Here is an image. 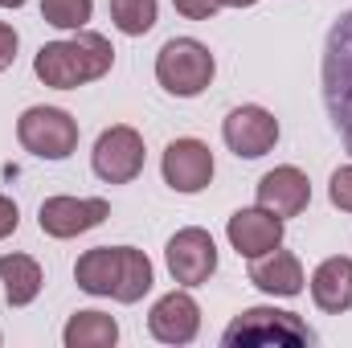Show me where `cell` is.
I'll list each match as a JSON object with an SVG mask.
<instances>
[{"instance_id": "obj_27", "label": "cell", "mask_w": 352, "mask_h": 348, "mask_svg": "<svg viewBox=\"0 0 352 348\" xmlns=\"http://www.w3.org/2000/svg\"><path fill=\"white\" fill-rule=\"evenodd\" d=\"M25 0H0V8H21Z\"/></svg>"}, {"instance_id": "obj_6", "label": "cell", "mask_w": 352, "mask_h": 348, "mask_svg": "<svg viewBox=\"0 0 352 348\" xmlns=\"http://www.w3.org/2000/svg\"><path fill=\"white\" fill-rule=\"evenodd\" d=\"M90 164H94V176L107 184H131L144 173V135L127 123L107 127L90 152Z\"/></svg>"}, {"instance_id": "obj_21", "label": "cell", "mask_w": 352, "mask_h": 348, "mask_svg": "<svg viewBox=\"0 0 352 348\" xmlns=\"http://www.w3.org/2000/svg\"><path fill=\"white\" fill-rule=\"evenodd\" d=\"M90 12H94V0H41V17H45V25L66 29V33L87 29Z\"/></svg>"}, {"instance_id": "obj_24", "label": "cell", "mask_w": 352, "mask_h": 348, "mask_svg": "<svg viewBox=\"0 0 352 348\" xmlns=\"http://www.w3.org/2000/svg\"><path fill=\"white\" fill-rule=\"evenodd\" d=\"M16 45H21V37H16V29L0 21V74H4L8 66H12V58H16Z\"/></svg>"}, {"instance_id": "obj_4", "label": "cell", "mask_w": 352, "mask_h": 348, "mask_svg": "<svg viewBox=\"0 0 352 348\" xmlns=\"http://www.w3.org/2000/svg\"><path fill=\"white\" fill-rule=\"evenodd\" d=\"M226 348H246V345H274V348H303L316 345V332L295 316L278 307H246L221 336Z\"/></svg>"}, {"instance_id": "obj_15", "label": "cell", "mask_w": 352, "mask_h": 348, "mask_svg": "<svg viewBox=\"0 0 352 348\" xmlns=\"http://www.w3.org/2000/svg\"><path fill=\"white\" fill-rule=\"evenodd\" d=\"M311 299L320 312L328 316H340L352 312V259L336 254V259H324L311 274Z\"/></svg>"}, {"instance_id": "obj_23", "label": "cell", "mask_w": 352, "mask_h": 348, "mask_svg": "<svg viewBox=\"0 0 352 348\" xmlns=\"http://www.w3.org/2000/svg\"><path fill=\"white\" fill-rule=\"evenodd\" d=\"M173 4H176V12L188 17V21H209V17L221 8L217 0H173Z\"/></svg>"}, {"instance_id": "obj_8", "label": "cell", "mask_w": 352, "mask_h": 348, "mask_svg": "<svg viewBox=\"0 0 352 348\" xmlns=\"http://www.w3.org/2000/svg\"><path fill=\"white\" fill-rule=\"evenodd\" d=\"M221 140L238 160H258L278 144V119L266 107H234L221 123Z\"/></svg>"}, {"instance_id": "obj_9", "label": "cell", "mask_w": 352, "mask_h": 348, "mask_svg": "<svg viewBox=\"0 0 352 348\" xmlns=\"http://www.w3.org/2000/svg\"><path fill=\"white\" fill-rule=\"evenodd\" d=\"M111 217V205L102 197H45L37 209V226L50 238H78Z\"/></svg>"}, {"instance_id": "obj_20", "label": "cell", "mask_w": 352, "mask_h": 348, "mask_svg": "<svg viewBox=\"0 0 352 348\" xmlns=\"http://www.w3.org/2000/svg\"><path fill=\"white\" fill-rule=\"evenodd\" d=\"M156 17H160V4H156V0H111V21H115V29L127 33V37L152 33Z\"/></svg>"}, {"instance_id": "obj_2", "label": "cell", "mask_w": 352, "mask_h": 348, "mask_svg": "<svg viewBox=\"0 0 352 348\" xmlns=\"http://www.w3.org/2000/svg\"><path fill=\"white\" fill-rule=\"evenodd\" d=\"M324 107L344 148L352 152V12L332 25L324 45Z\"/></svg>"}, {"instance_id": "obj_12", "label": "cell", "mask_w": 352, "mask_h": 348, "mask_svg": "<svg viewBox=\"0 0 352 348\" xmlns=\"http://www.w3.org/2000/svg\"><path fill=\"white\" fill-rule=\"evenodd\" d=\"M226 234H230V246H234L242 259H263L266 250L283 246V217H274L263 205L238 209V213L230 217Z\"/></svg>"}, {"instance_id": "obj_14", "label": "cell", "mask_w": 352, "mask_h": 348, "mask_svg": "<svg viewBox=\"0 0 352 348\" xmlns=\"http://www.w3.org/2000/svg\"><path fill=\"white\" fill-rule=\"evenodd\" d=\"M250 283L266 291V295H278V299H291L303 291V262L295 259L291 250H266L263 259H250Z\"/></svg>"}, {"instance_id": "obj_11", "label": "cell", "mask_w": 352, "mask_h": 348, "mask_svg": "<svg viewBox=\"0 0 352 348\" xmlns=\"http://www.w3.org/2000/svg\"><path fill=\"white\" fill-rule=\"evenodd\" d=\"M148 332L160 345H188L201 332V307L188 291H168L164 299H156V307L148 312Z\"/></svg>"}, {"instance_id": "obj_13", "label": "cell", "mask_w": 352, "mask_h": 348, "mask_svg": "<svg viewBox=\"0 0 352 348\" xmlns=\"http://www.w3.org/2000/svg\"><path fill=\"white\" fill-rule=\"evenodd\" d=\"M258 205L270 209L274 217H299V213L311 205V180L299 173L295 164L270 168V173L258 180Z\"/></svg>"}, {"instance_id": "obj_1", "label": "cell", "mask_w": 352, "mask_h": 348, "mask_svg": "<svg viewBox=\"0 0 352 348\" xmlns=\"http://www.w3.org/2000/svg\"><path fill=\"white\" fill-rule=\"evenodd\" d=\"M115 62V50L102 33H90V29H78L70 41H50L37 50L33 58V74L54 90H78L102 78Z\"/></svg>"}, {"instance_id": "obj_7", "label": "cell", "mask_w": 352, "mask_h": 348, "mask_svg": "<svg viewBox=\"0 0 352 348\" xmlns=\"http://www.w3.org/2000/svg\"><path fill=\"white\" fill-rule=\"evenodd\" d=\"M164 262H168V274L180 287H201L217 270V246L201 226H188V230H176L168 238Z\"/></svg>"}, {"instance_id": "obj_26", "label": "cell", "mask_w": 352, "mask_h": 348, "mask_svg": "<svg viewBox=\"0 0 352 348\" xmlns=\"http://www.w3.org/2000/svg\"><path fill=\"white\" fill-rule=\"evenodd\" d=\"M217 4H226V8H250V4H258V0H217Z\"/></svg>"}, {"instance_id": "obj_22", "label": "cell", "mask_w": 352, "mask_h": 348, "mask_svg": "<svg viewBox=\"0 0 352 348\" xmlns=\"http://www.w3.org/2000/svg\"><path fill=\"white\" fill-rule=\"evenodd\" d=\"M328 197H332V205H336L340 213H352V164H344V168L332 173V180H328Z\"/></svg>"}, {"instance_id": "obj_10", "label": "cell", "mask_w": 352, "mask_h": 348, "mask_svg": "<svg viewBox=\"0 0 352 348\" xmlns=\"http://www.w3.org/2000/svg\"><path fill=\"white\" fill-rule=\"evenodd\" d=\"M160 168H164V184H168L173 193L192 197V193L209 188V180H213V152H209V144H201V140H173V144L164 148Z\"/></svg>"}, {"instance_id": "obj_17", "label": "cell", "mask_w": 352, "mask_h": 348, "mask_svg": "<svg viewBox=\"0 0 352 348\" xmlns=\"http://www.w3.org/2000/svg\"><path fill=\"white\" fill-rule=\"evenodd\" d=\"M0 283H4V299L12 307H29L41 295V266L29 254H4L0 259Z\"/></svg>"}, {"instance_id": "obj_5", "label": "cell", "mask_w": 352, "mask_h": 348, "mask_svg": "<svg viewBox=\"0 0 352 348\" xmlns=\"http://www.w3.org/2000/svg\"><path fill=\"white\" fill-rule=\"evenodd\" d=\"M16 140L41 160H66L78 148V123L62 107H29L16 119Z\"/></svg>"}, {"instance_id": "obj_16", "label": "cell", "mask_w": 352, "mask_h": 348, "mask_svg": "<svg viewBox=\"0 0 352 348\" xmlns=\"http://www.w3.org/2000/svg\"><path fill=\"white\" fill-rule=\"evenodd\" d=\"M74 283L87 295H115L119 283V246H94L74 266Z\"/></svg>"}, {"instance_id": "obj_18", "label": "cell", "mask_w": 352, "mask_h": 348, "mask_svg": "<svg viewBox=\"0 0 352 348\" xmlns=\"http://www.w3.org/2000/svg\"><path fill=\"white\" fill-rule=\"evenodd\" d=\"M152 291V262L135 246H119V283H115V299L119 303H140Z\"/></svg>"}, {"instance_id": "obj_19", "label": "cell", "mask_w": 352, "mask_h": 348, "mask_svg": "<svg viewBox=\"0 0 352 348\" xmlns=\"http://www.w3.org/2000/svg\"><path fill=\"white\" fill-rule=\"evenodd\" d=\"M62 340H66V348H111L119 340V324L102 312H78V316H70Z\"/></svg>"}, {"instance_id": "obj_3", "label": "cell", "mask_w": 352, "mask_h": 348, "mask_svg": "<svg viewBox=\"0 0 352 348\" xmlns=\"http://www.w3.org/2000/svg\"><path fill=\"white\" fill-rule=\"evenodd\" d=\"M213 70H217V62H213L209 45L197 37H173L156 54V83L176 98H197L213 83Z\"/></svg>"}, {"instance_id": "obj_25", "label": "cell", "mask_w": 352, "mask_h": 348, "mask_svg": "<svg viewBox=\"0 0 352 348\" xmlns=\"http://www.w3.org/2000/svg\"><path fill=\"white\" fill-rule=\"evenodd\" d=\"M16 226H21V213H16V201L0 193V242H4L8 234H16Z\"/></svg>"}]
</instances>
